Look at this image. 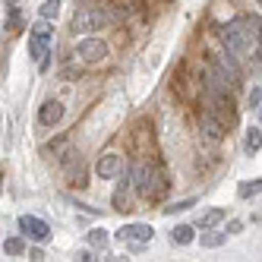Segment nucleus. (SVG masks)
Instances as JSON below:
<instances>
[{
  "label": "nucleus",
  "instance_id": "obj_1",
  "mask_svg": "<svg viewBox=\"0 0 262 262\" xmlns=\"http://www.w3.org/2000/svg\"><path fill=\"white\" fill-rule=\"evenodd\" d=\"M221 41L237 57H253L259 41V19H234L221 29Z\"/></svg>",
  "mask_w": 262,
  "mask_h": 262
},
{
  "label": "nucleus",
  "instance_id": "obj_2",
  "mask_svg": "<svg viewBox=\"0 0 262 262\" xmlns=\"http://www.w3.org/2000/svg\"><path fill=\"white\" fill-rule=\"evenodd\" d=\"M111 23H114V16H111V10H107L104 4L85 0V4H79V7H76V13H73V19H70V32H73V35H92V32L107 29Z\"/></svg>",
  "mask_w": 262,
  "mask_h": 262
},
{
  "label": "nucleus",
  "instance_id": "obj_3",
  "mask_svg": "<svg viewBox=\"0 0 262 262\" xmlns=\"http://www.w3.org/2000/svg\"><path fill=\"white\" fill-rule=\"evenodd\" d=\"M133 186L142 199H161L167 190V174L158 164H139L133 171Z\"/></svg>",
  "mask_w": 262,
  "mask_h": 262
},
{
  "label": "nucleus",
  "instance_id": "obj_4",
  "mask_svg": "<svg viewBox=\"0 0 262 262\" xmlns=\"http://www.w3.org/2000/svg\"><path fill=\"white\" fill-rule=\"evenodd\" d=\"M51 41H54V26L48 19L35 23L32 26V38H29V57L32 60H41L45 54L51 51Z\"/></svg>",
  "mask_w": 262,
  "mask_h": 262
},
{
  "label": "nucleus",
  "instance_id": "obj_5",
  "mask_svg": "<svg viewBox=\"0 0 262 262\" xmlns=\"http://www.w3.org/2000/svg\"><path fill=\"white\" fill-rule=\"evenodd\" d=\"M152 237H155L152 224H123V228L117 231V240L126 243V247H145Z\"/></svg>",
  "mask_w": 262,
  "mask_h": 262
},
{
  "label": "nucleus",
  "instance_id": "obj_6",
  "mask_svg": "<svg viewBox=\"0 0 262 262\" xmlns=\"http://www.w3.org/2000/svg\"><path fill=\"white\" fill-rule=\"evenodd\" d=\"M199 133L205 142H221L224 136H228V123H224L218 114H212V111H205V114L199 117Z\"/></svg>",
  "mask_w": 262,
  "mask_h": 262
},
{
  "label": "nucleus",
  "instance_id": "obj_7",
  "mask_svg": "<svg viewBox=\"0 0 262 262\" xmlns=\"http://www.w3.org/2000/svg\"><path fill=\"white\" fill-rule=\"evenodd\" d=\"M76 54H79L82 63L95 67V63H101V60L107 57V45H104L101 38H82V41L76 45Z\"/></svg>",
  "mask_w": 262,
  "mask_h": 262
},
{
  "label": "nucleus",
  "instance_id": "obj_8",
  "mask_svg": "<svg viewBox=\"0 0 262 262\" xmlns=\"http://www.w3.org/2000/svg\"><path fill=\"white\" fill-rule=\"evenodd\" d=\"M212 114H218L224 123H234L237 120V107L228 95V89H215V95H212Z\"/></svg>",
  "mask_w": 262,
  "mask_h": 262
},
{
  "label": "nucleus",
  "instance_id": "obj_9",
  "mask_svg": "<svg viewBox=\"0 0 262 262\" xmlns=\"http://www.w3.org/2000/svg\"><path fill=\"white\" fill-rule=\"evenodd\" d=\"M19 231H23L29 240H35V243L51 240V228H48L41 218H35V215H23V218H19Z\"/></svg>",
  "mask_w": 262,
  "mask_h": 262
},
{
  "label": "nucleus",
  "instance_id": "obj_10",
  "mask_svg": "<svg viewBox=\"0 0 262 262\" xmlns=\"http://www.w3.org/2000/svg\"><path fill=\"white\" fill-rule=\"evenodd\" d=\"M120 171H123V158H120L117 152L101 155V158H98V164H95V174H98L101 180H114Z\"/></svg>",
  "mask_w": 262,
  "mask_h": 262
},
{
  "label": "nucleus",
  "instance_id": "obj_11",
  "mask_svg": "<svg viewBox=\"0 0 262 262\" xmlns=\"http://www.w3.org/2000/svg\"><path fill=\"white\" fill-rule=\"evenodd\" d=\"M60 120H63V101L48 98L41 104V111H38V123L41 126H54V123H60Z\"/></svg>",
  "mask_w": 262,
  "mask_h": 262
},
{
  "label": "nucleus",
  "instance_id": "obj_12",
  "mask_svg": "<svg viewBox=\"0 0 262 262\" xmlns=\"http://www.w3.org/2000/svg\"><path fill=\"white\" fill-rule=\"evenodd\" d=\"M193 240H196V231L190 228V224H177V228L171 231V243H177V247H190Z\"/></svg>",
  "mask_w": 262,
  "mask_h": 262
},
{
  "label": "nucleus",
  "instance_id": "obj_13",
  "mask_svg": "<svg viewBox=\"0 0 262 262\" xmlns=\"http://www.w3.org/2000/svg\"><path fill=\"white\" fill-rule=\"evenodd\" d=\"M224 215H228L224 209H209L205 215H199V228H202V231H209V228H218V224L224 221Z\"/></svg>",
  "mask_w": 262,
  "mask_h": 262
},
{
  "label": "nucleus",
  "instance_id": "obj_14",
  "mask_svg": "<svg viewBox=\"0 0 262 262\" xmlns=\"http://www.w3.org/2000/svg\"><path fill=\"white\" fill-rule=\"evenodd\" d=\"M243 148H247L250 155L262 148V129H259V126H250V129H247V139H243Z\"/></svg>",
  "mask_w": 262,
  "mask_h": 262
},
{
  "label": "nucleus",
  "instance_id": "obj_15",
  "mask_svg": "<svg viewBox=\"0 0 262 262\" xmlns=\"http://www.w3.org/2000/svg\"><path fill=\"white\" fill-rule=\"evenodd\" d=\"M224 240H228V231H215V228H209V234H202V247L215 250V247H221Z\"/></svg>",
  "mask_w": 262,
  "mask_h": 262
},
{
  "label": "nucleus",
  "instance_id": "obj_16",
  "mask_svg": "<svg viewBox=\"0 0 262 262\" xmlns=\"http://www.w3.org/2000/svg\"><path fill=\"white\" fill-rule=\"evenodd\" d=\"M63 148H67V136H57L54 142H48V145L41 148V155H45V158H60Z\"/></svg>",
  "mask_w": 262,
  "mask_h": 262
},
{
  "label": "nucleus",
  "instance_id": "obj_17",
  "mask_svg": "<svg viewBox=\"0 0 262 262\" xmlns=\"http://www.w3.org/2000/svg\"><path fill=\"white\" fill-rule=\"evenodd\" d=\"M240 199H250V196H259L262 193V177L259 180H247V183H240Z\"/></svg>",
  "mask_w": 262,
  "mask_h": 262
},
{
  "label": "nucleus",
  "instance_id": "obj_18",
  "mask_svg": "<svg viewBox=\"0 0 262 262\" xmlns=\"http://www.w3.org/2000/svg\"><path fill=\"white\" fill-rule=\"evenodd\" d=\"M4 253H7V256H23V253H26V240L10 237V240L4 243Z\"/></svg>",
  "mask_w": 262,
  "mask_h": 262
},
{
  "label": "nucleus",
  "instance_id": "obj_19",
  "mask_svg": "<svg viewBox=\"0 0 262 262\" xmlns=\"http://www.w3.org/2000/svg\"><path fill=\"white\" fill-rule=\"evenodd\" d=\"M57 13H60V0H45L41 4V19H57Z\"/></svg>",
  "mask_w": 262,
  "mask_h": 262
},
{
  "label": "nucleus",
  "instance_id": "obj_20",
  "mask_svg": "<svg viewBox=\"0 0 262 262\" xmlns=\"http://www.w3.org/2000/svg\"><path fill=\"white\" fill-rule=\"evenodd\" d=\"M196 199H183V202H174V205H164V215H177V212H186V209H193Z\"/></svg>",
  "mask_w": 262,
  "mask_h": 262
},
{
  "label": "nucleus",
  "instance_id": "obj_21",
  "mask_svg": "<svg viewBox=\"0 0 262 262\" xmlns=\"http://www.w3.org/2000/svg\"><path fill=\"white\" fill-rule=\"evenodd\" d=\"M89 243H92V247H98V250H104V247H107V231H101V228L92 231V234H89Z\"/></svg>",
  "mask_w": 262,
  "mask_h": 262
},
{
  "label": "nucleus",
  "instance_id": "obj_22",
  "mask_svg": "<svg viewBox=\"0 0 262 262\" xmlns=\"http://www.w3.org/2000/svg\"><path fill=\"white\" fill-rule=\"evenodd\" d=\"M247 101H250V107H259V101H262V89H250Z\"/></svg>",
  "mask_w": 262,
  "mask_h": 262
},
{
  "label": "nucleus",
  "instance_id": "obj_23",
  "mask_svg": "<svg viewBox=\"0 0 262 262\" xmlns=\"http://www.w3.org/2000/svg\"><path fill=\"white\" fill-rule=\"evenodd\" d=\"M240 231H243V221H237V218L228 221V234H240Z\"/></svg>",
  "mask_w": 262,
  "mask_h": 262
},
{
  "label": "nucleus",
  "instance_id": "obj_24",
  "mask_svg": "<svg viewBox=\"0 0 262 262\" xmlns=\"http://www.w3.org/2000/svg\"><path fill=\"white\" fill-rule=\"evenodd\" d=\"M29 259H32V262H41V259H45V253H41V250H38V247H35V250H32V253H29Z\"/></svg>",
  "mask_w": 262,
  "mask_h": 262
},
{
  "label": "nucleus",
  "instance_id": "obj_25",
  "mask_svg": "<svg viewBox=\"0 0 262 262\" xmlns=\"http://www.w3.org/2000/svg\"><path fill=\"white\" fill-rule=\"evenodd\" d=\"M259 41H262V23H259Z\"/></svg>",
  "mask_w": 262,
  "mask_h": 262
},
{
  "label": "nucleus",
  "instance_id": "obj_26",
  "mask_svg": "<svg viewBox=\"0 0 262 262\" xmlns=\"http://www.w3.org/2000/svg\"><path fill=\"white\" fill-rule=\"evenodd\" d=\"M7 4H19V0H7Z\"/></svg>",
  "mask_w": 262,
  "mask_h": 262
},
{
  "label": "nucleus",
  "instance_id": "obj_27",
  "mask_svg": "<svg viewBox=\"0 0 262 262\" xmlns=\"http://www.w3.org/2000/svg\"><path fill=\"white\" fill-rule=\"evenodd\" d=\"M0 186H4V174H0Z\"/></svg>",
  "mask_w": 262,
  "mask_h": 262
},
{
  "label": "nucleus",
  "instance_id": "obj_28",
  "mask_svg": "<svg viewBox=\"0 0 262 262\" xmlns=\"http://www.w3.org/2000/svg\"><path fill=\"white\" fill-rule=\"evenodd\" d=\"M256 4H259V7H262V0H256Z\"/></svg>",
  "mask_w": 262,
  "mask_h": 262
}]
</instances>
